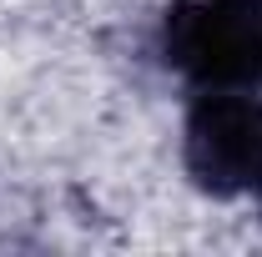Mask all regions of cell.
<instances>
[{
    "label": "cell",
    "instance_id": "cell-1",
    "mask_svg": "<svg viewBox=\"0 0 262 257\" xmlns=\"http://www.w3.org/2000/svg\"><path fill=\"white\" fill-rule=\"evenodd\" d=\"M162 61L196 91H257L262 0H177L162 15Z\"/></svg>",
    "mask_w": 262,
    "mask_h": 257
},
{
    "label": "cell",
    "instance_id": "cell-2",
    "mask_svg": "<svg viewBox=\"0 0 262 257\" xmlns=\"http://www.w3.org/2000/svg\"><path fill=\"white\" fill-rule=\"evenodd\" d=\"M182 157L202 192L262 202V96L196 91L182 131Z\"/></svg>",
    "mask_w": 262,
    "mask_h": 257
}]
</instances>
